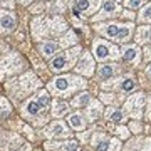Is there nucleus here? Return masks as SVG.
I'll use <instances>...</instances> for the list:
<instances>
[{
  "mask_svg": "<svg viewBox=\"0 0 151 151\" xmlns=\"http://www.w3.org/2000/svg\"><path fill=\"white\" fill-rule=\"evenodd\" d=\"M65 30H67V24L60 15H54V17L39 15L30 22V34L39 42L45 40L49 35H54V37L60 35Z\"/></svg>",
  "mask_w": 151,
  "mask_h": 151,
  "instance_id": "f257e3e1",
  "label": "nucleus"
},
{
  "mask_svg": "<svg viewBox=\"0 0 151 151\" xmlns=\"http://www.w3.org/2000/svg\"><path fill=\"white\" fill-rule=\"evenodd\" d=\"M86 87V81L79 77V76H72V74H64V76H57L52 81L47 84V89L54 96L59 97H65L70 96L72 92L79 91V89H84Z\"/></svg>",
  "mask_w": 151,
  "mask_h": 151,
  "instance_id": "f03ea898",
  "label": "nucleus"
},
{
  "mask_svg": "<svg viewBox=\"0 0 151 151\" xmlns=\"http://www.w3.org/2000/svg\"><path fill=\"white\" fill-rule=\"evenodd\" d=\"M96 32L104 35L109 40H116V42L126 44L133 35V24H118V22H104V24H97Z\"/></svg>",
  "mask_w": 151,
  "mask_h": 151,
  "instance_id": "7ed1b4c3",
  "label": "nucleus"
},
{
  "mask_svg": "<svg viewBox=\"0 0 151 151\" xmlns=\"http://www.w3.org/2000/svg\"><path fill=\"white\" fill-rule=\"evenodd\" d=\"M81 52L82 50H81L79 45H74L72 49L69 47V49H65V50H62V52H57V54L50 59L49 67H50L52 72H64V70L70 69V67L77 62Z\"/></svg>",
  "mask_w": 151,
  "mask_h": 151,
  "instance_id": "20e7f679",
  "label": "nucleus"
},
{
  "mask_svg": "<svg viewBox=\"0 0 151 151\" xmlns=\"http://www.w3.org/2000/svg\"><path fill=\"white\" fill-rule=\"evenodd\" d=\"M49 101H50L49 92L39 91L34 97H30V99H27L24 103V106H22V114L25 118H35V116H39L49 106Z\"/></svg>",
  "mask_w": 151,
  "mask_h": 151,
  "instance_id": "39448f33",
  "label": "nucleus"
},
{
  "mask_svg": "<svg viewBox=\"0 0 151 151\" xmlns=\"http://www.w3.org/2000/svg\"><path fill=\"white\" fill-rule=\"evenodd\" d=\"M92 54H94V59L96 60L106 62V60H111V59H118L119 54H121V50L114 44L108 42V40L96 39L92 42Z\"/></svg>",
  "mask_w": 151,
  "mask_h": 151,
  "instance_id": "423d86ee",
  "label": "nucleus"
},
{
  "mask_svg": "<svg viewBox=\"0 0 151 151\" xmlns=\"http://www.w3.org/2000/svg\"><path fill=\"white\" fill-rule=\"evenodd\" d=\"M39 86H40V82L37 81V77L32 72H27V74H24L22 77L15 79L14 84H9V89L12 92H15V96L24 97V96H27V94H30L34 89H37Z\"/></svg>",
  "mask_w": 151,
  "mask_h": 151,
  "instance_id": "0eeeda50",
  "label": "nucleus"
},
{
  "mask_svg": "<svg viewBox=\"0 0 151 151\" xmlns=\"http://www.w3.org/2000/svg\"><path fill=\"white\" fill-rule=\"evenodd\" d=\"M20 67H24V60L20 59V55H17L15 52H10L9 55H5L4 59L0 60V77L14 74Z\"/></svg>",
  "mask_w": 151,
  "mask_h": 151,
  "instance_id": "6e6552de",
  "label": "nucleus"
},
{
  "mask_svg": "<svg viewBox=\"0 0 151 151\" xmlns=\"http://www.w3.org/2000/svg\"><path fill=\"white\" fill-rule=\"evenodd\" d=\"M126 108V113L129 114L131 118L139 119L141 114H143V108H145V96L143 94H133L131 97H128V101L124 104Z\"/></svg>",
  "mask_w": 151,
  "mask_h": 151,
  "instance_id": "1a4fd4ad",
  "label": "nucleus"
},
{
  "mask_svg": "<svg viewBox=\"0 0 151 151\" xmlns=\"http://www.w3.org/2000/svg\"><path fill=\"white\" fill-rule=\"evenodd\" d=\"M119 12H121V7L118 5L116 0H104L101 9H99V12H97L96 15H92L91 19L94 22L96 20H104V19H109V17L119 15Z\"/></svg>",
  "mask_w": 151,
  "mask_h": 151,
  "instance_id": "9d476101",
  "label": "nucleus"
},
{
  "mask_svg": "<svg viewBox=\"0 0 151 151\" xmlns=\"http://www.w3.org/2000/svg\"><path fill=\"white\" fill-rule=\"evenodd\" d=\"M92 145L96 148V151H119L121 150V143L119 139H114V138H106V136L99 134L94 136L92 139Z\"/></svg>",
  "mask_w": 151,
  "mask_h": 151,
  "instance_id": "9b49d317",
  "label": "nucleus"
},
{
  "mask_svg": "<svg viewBox=\"0 0 151 151\" xmlns=\"http://www.w3.org/2000/svg\"><path fill=\"white\" fill-rule=\"evenodd\" d=\"M103 5L101 0H76V10L82 17H92Z\"/></svg>",
  "mask_w": 151,
  "mask_h": 151,
  "instance_id": "f8f14e48",
  "label": "nucleus"
},
{
  "mask_svg": "<svg viewBox=\"0 0 151 151\" xmlns=\"http://www.w3.org/2000/svg\"><path fill=\"white\" fill-rule=\"evenodd\" d=\"M76 72H79V74L86 76V77H89V76L94 74V59L91 57V54L89 52H81V55H79V60H77V64H76Z\"/></svg>",
  "mask_w": 151,
  "mask_h": 151,
  "instance_id": "ddd939ff",
  "label": "nucleus"
},
{
  "mask_svg": "<svg viewBox=\"0 0 151 151\" xmlns=\"http://www.w3.org/2000/svg\"><path fill=\"white\" fill-rule=\"evenodd\" d=\"M44 136L49 138V139H52V138H54V139H60V138H69L70 133H69V129L64 126L62 121H54V123L49 124V128H45Z\"/></svg>",
  "mask_w": 151,
  "mask_h": 151,
  "instance_id": "4468645a",
  "label": "nucleus"
},
{
  "mask_svg": "<svg viewBox=\"0 0 151 151\" xmlns=\"http://www.w3.org/2000/svg\"><path fill=\"white\" fill-rule=\"evenodd\" d=\"M17 27V17L12 10L0 9V34H10Z\"/></svg>",
  "mask_w": 151,
  "mask_h": 151,
  "instance_id": "2eb2a0df",
  "label": "nucleus"
},
{
  "mask_svg": "<svg viewBox=\"0 0 151 151\" xmlns=\"http://www.w3.org/2000/svg\"><path fill=\"white\" fill-rule=\"evenodd\" d=\"M59 47L60 45L55 42V40H49V39H45V40L37 44L39 54L42 55L44 59H52V57L59 52Z\"/></svg>",
  "mask_w": 151,
  "mask_h": 151,
  "instance_id": "dca6fc26",
  "label": "nucleus"
},
{
  "mask_svg": "<svg viewBox=\"0 0 151 151\" xmlns=\"http://www.w3.org/2000/svg\"><path fill=\"white\" fill-rule=\"evenodd\" d=\"M121 57L124 59V62L129 64H139L141 62V49L136 45H123L121 49Z\"/></svg>",
  "mask_w": 151,
  "mask_h": 151,
  "instance_id": "f3484780",
  "label": "nucleus"
},
{
  "mask_svg": "<svg viewBox=\"0 0 151 151\" xmlns=\"http://www.w3.org/2000/svg\"><path fill=\"white\" fill-rule=\"evenodd\" d=\"M119 70H121V67H119L118 64H104L97 69V77H99L101 81H106V79L114 77Z\"/></svg>",
  "mask_w": 151,
  "mask_h": 151,
  "instance_id": "a211bd4d",
  "label": "nucleus"
},
{
  "mask_svg": "<svg viewBox=\"0 0 151 151\" xmlns=\"http://www.w3.org/2000/svg\"><path fill=\"white\" fill-rule=\"evenodd\" d=\"M67 124L76 131H82L84 128H86V124H87L86 116H82L81 113H72V114L67 116Z\"/></svg>",
  "mask_w": 151,
  "mask_h": 151,
  "instance_id": "6ab92c4d",
  "label": "nucleus"
},
{
  "mask_svg": "<svg viewBox=\"0 0 151 151\" xmlns=\"http://www.w3.org/2000/svg\"><path fill=\"white\" fill-rule=\"evenodd\" d=\"M116 86H118V89L121 92H131V91H134L136 81H134V77H133V76L126 74L124 77H119L118 81H116Z\"/></svg>",
  "mask_w": 151,
  "mask_h": 151,
  "instance_id": "aec40b11",
  "label": "nucleus"
},
{
  "mask_svg": "<svg viewBox=\"0 0 151 151\" xmlns=\"http://www.w3.org/2000/svg\"><path fill=\"white\" fill-rule=\"evenodd\" d=\"M101 114H103V104L97 103V101H91L89 106L86 108V118L89 121H96Z\"/></svg>",
  "mask_w": 151,
  "mask_h": 151,
  "instance_id": "412c9836",
  "label": "nucleus"
},
{
  "mask_svg": "<svg viewBox=\"0 0 151 151\" xmlns=\"http://www.w3.org/2000/svg\"><path fill=\"white\" fill-rule=\"evenodd\" d=\"M104 116L111 123H124L126 121V113L119 108H108V111H106Z\"/></svg>",
  "mask_w": 151,
  "mask_h": 151,
  "instance_id": "4be33fe9",
  "label": "nucleus"
},
{
  "mask_svg": "<svg viewBox=\"0 0 151 151\" xmlns=\"http://www.w3.org/2000/svg\"><path fill=\"white\" fill-rule=\"evenodd\" d=\"M151 42V25L138 27L136 32V44H150Z\"/></svg>",
  "mask_w": 151,
  "mask_h": 151,
  "instance_id": "5701e85b",
  "label": "nucleus"
},
{
  "mask_svg": "<svg viewBox=\"0 0 151 151\" xmlns=\"http://www.w3.org/2000/svg\"><path fill=\"white\" fill-rule=\"evenodd\" d=\"M91 101H92V97H91L89 92H81V94H77V96L70 101V104H72L74 108H87Z\"/></svg>",
  "mask_w": 151,
  "mask_h": 151,
  "instance_id": "b1692460",
  "label": "nucleus"
},
{
  "mask_svg": "<svg viewBox=\"0 0 151 151\" xmlns=\"http://www.w3.org/2000/svg\"><path fill=\"white\" fill-rule=\"evenodd\" d=\"M67 111H69V104L65 101H54L52 103V116L54 118L64 116V114H67Z\"/></svg>",
  "mask_w": 151,
  "mask_h": 151,
  "instance_id": "393cba45",
  "label": "nucleus"
},
{
  "mask_svg": "<svg viewBox=\"0 0 151 151\" xmlns=\"http://www.w3.org/2000/svg\"><path fill=\"white\" fill-rule=\"evenodd\" d=\"M76 42H77L76 34L72 32V30H65V34L59 39V42H57V44H59L60 47H67V49H69L70 45H76Z\"/></svg>",
  "mask_w": 151,
  "mask_h": 151,
  "instance_id": "a878e982",
  "label": "nucleus"
},
{
  "mask_svg": "<svg viewBox=\"0 0 151 151\" xmlns=\"http://www.w3.org/2000/svg\"><path fill=\"white\" fill-rule=\"evenodd\" d=\"M138 22H150L151 24V2L141 9L139 15H138Z\"/></svg>",
  "mask_w": 151,
  "mask_h": 151,
  "instance_id": "bb28decb",
  "label": "nucleus"
},
{
  "mask_svg": "<svg viewBox=\"0 0 151 151\" xmlns=\"http://www.w3.org/2000/svg\"><path fill=\"white\" fill-rule=\"evenodd\" d=\"M55 146L62 151H79V143H77V141H67V143L55 145Z\"/></svg>",
  "mask_w": 151,
  "mask_h": 151,
  "instance_id": "cd10ccee",
  "label": "nucleus"
},
{
  "mask_svg": "<svg viewBox=\"0 0 151 151\" xmlns=\"http://www.w3.org/2000/svg\"><path fill=\"white\" fill-rule=\"evenodd\" d=\"M143 2H145V0H126V7H128V9L136 10V9L143 7Z\"/></svg>",
  "mask_w": 151,
  "mask_h": 151,
  "instance_id": "c85d7f7f",
  "label": "nucleus"
},
{
  "mask_svg": "<svg viewBox=\"0 0 151 151\" xmlns=\"http://www.w3.org/2000/svg\"><path fill=\"white\" fill-rule=\"evenodd\" d=\"M15 2L14 0H0V9H14Z\"/></svg>",
  "mask_w": 151,
  "mask_h": 151,
  "instance_id": "c756f323",
  "label": "nucleus"
},
{
  "mask_svg": "<svg viewBox=\"0 0 151 151\" xmlns=\"http://www.w3.org/2000/svg\"><path fill=\"white\" fill-rule=\"evenodd\" d=\"M116 133L119 134V138H124V139H126V138H129V129H128V128H118Z\"/></svg>",
  "mask_w": 151,
  "mask_h": 151,
  "instance_id": "7c9ffc66",
  "label": "nucleus"
},
{
  "mask_svg": "<svg viewBox=\"0 0 151 151\" xmlns=\"http://www.w3.org/2000/svg\"><path fill=\"white\" fill-rule=\"evenodd\" d=\"M145 60H151V44L145 47Z\"/></svg>",
  "mask_w": 151,
  "mask_h": 151,
  "instance_id": "2f4dec72",
  "label": "nucleus"
},
{
  "mask_svg": "<svg viewBox=\"0 0 151 151\" xmlns=\"http://www.w3.org/2000/svg\"><path fill=\"white\" fill-rule=\"evenodd\" d=\"M133 129L139 133V131H141V124H138V123H133Z\"/></svg>",
  "mask_w": 151,
  "mask_h": 151,
  "instance_id": "473e14b6",
  "label": "nucleus"
},
{
  "mask_svg": "<svg viewBox=\"0 0 151 151\" xmlns=\"http://www.w3.org/2000/svg\"><path fill=\"white\" fill-rule=\"evenodd\" d=\"M146 74H148V77L151 79V64L148 65V69H146Z\"/></svg>",
  "mask_w": 151,
  "mask_h": 151,
  "instance_id": "72a5a7b5",
  "label": "nucleus"
},
{
  "mask_svg": "<svg viewBox=\"0 0 151 151\" xmlns=\"http://www.w3.org/2000/svg\"><path fill=\"white\" fill-rule=\"evenodd\" d=\"M20 4H24V5H27V4H30V2H34V0H19Z\"/></svg>",
  "mask_w": 151,
  "mask_h": 151,
  "instance_id": "f704fd0d",
  "label": "nucleus"
},
{
  "mask_svg": "<svg viewBox=\"0 0 151 151\" xmlns=\"http://www.w3.org/2000/svg\"><path fill=\"white\" fill-rule=\"evenodd\" d=\"M116 2H124V0H116Z\"/></svg>",
  "mask_w": 151,
  "mask_h": 151,
  "instance_id": "c9c22d12",
  "label": "nucleus"
}]
</instances>
